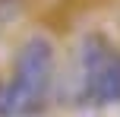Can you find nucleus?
Wrapping results in <instances>:
<instances>
[{"instance_id": "nucleus-1", "label": "nucleus", "mask_w": 120, "mask_h": 117, "mask_svg": "<svg viewBox=\"0 0 120 117\" xmlns=\"http://www.w3.org/2000/svg\"><path fill=\"white\" fill-rule=\"evenodd\" d=\"M57 48L48 35H29L16 51L10 82H0V117H35L54 98Z\"/></svg>"}, {"instance_id": "nucleus-2", "label": "nucleus", "mask_w": 120, "mask_h": 117, "mask_svg": "<svg viewBox=\"0 0 120 117\" xmlns=\"http://www.w3.org/2000/svg\"><path fill=\"white\" fill-rule=\"evenodd\" d=\"M73 98L82 108L120 105V48L104 35H89L73 63Z\"/></svg>"}, {"instance_id": "nucleus-3", "label": "nucleus", "mask_w": 120, "mask_h": 117, "mask_svg": "<svg viewBox=\"0 0 120 117\" xmlns=\"http://www.w3.org/2000/svg\"><path fill=\"white\" fill-rule=\"evenodd\" d=\"M16 13H19V0H0V32H3V25L10 22Z\"/></svg>"}]
</instances>
